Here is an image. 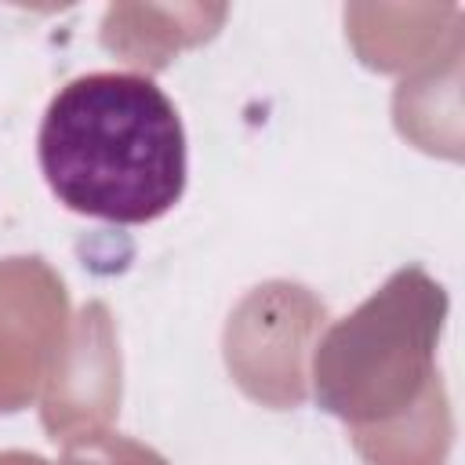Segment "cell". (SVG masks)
<instances>
[{
  "mask_svg": "<svg viewBox=\"0 0 465 465\" xmlns=\"http://www.w3.org/2000/svg\"><path fill=\"white\" fill-rule=\"evenodd\" d=\"M36 156L58 203L116 225L163 218L189 178L182 116L142 73L69 80L47 102Z\"/></svg>",
  "mask_w": 465,
  "mask_h": 465,
  "instance_id": "obj_1",
  "label": "cell"
}]
</instances>
